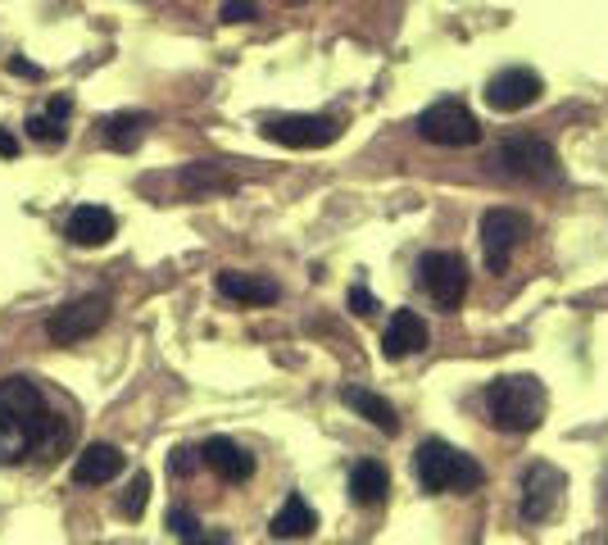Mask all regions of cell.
I'll list each match as a JSON object with an SVG mask.
<instances>
[{
	"instance_id": "6da1fadb",
	"label": "cell",
	"mask_w": 608,
	"mask_h": 545,
	"mask_svg": "<svg viewBox=\"0 0 608 545\" xmlns=\"http://www.w3.org/2000/svg\"><path fill=\"white\" fill-rule=\"evenodd\" d=\"M65 437H69V422L46 409L37 382L27 378L0 382V464L14 468L27 454L55 450Z\"/></svg>"
},
{
	"instance_id": "7a4b0ae2",
	"label": "cell",
	"mask_w": 608,
	"mask_h": 545,
	"mask_svg": "<svg viewBox=\"0 0 608 545\" xmlns=\"http://www.w3.org/2000/svg\"><path fill=\"white\" fill-rule=\"evenodd\" d=\"M413 477H418V487L428 491V496H468L481 487V464L472 460V454H464L459 445H449V441H422L418 454H413Z\"/></svg>"
},
{
	"instance_id": "3957f363",
	"label": "cell",
	"mask_w": 608,
	"mask_h": 545,
	"mask_svg": "<svg viewBox=\"0 0 608 545\" xmlns=\"http://www.w3.org/2000/svg\"><path fill=\"white\" fill-rule=\"evenodd\" d=\"M545 386L536 378H500L486 386V409H491L495 418V428L500 432H536L540 428V418H545Z\"/></svg>"
},
{
	"instance_id": "277c9868",
	"label": "cell",
	"mask_w": 608,
	"mask_h": 545,
	"mask_svg": "<svg viewBox=\"0 0 608 545\" xmlns=\"http://www.w3.org/2000/svg\"><path fill=\"white\" fill-rule=\"evenodd\" d=\"M418 137L432 141V146H449V150H468L481 141V124L477 114L464 105V101H436L418 114Z\"/></svg>"
},
{
	"instance_id": "5b68a950",
	"label": "cell",
	"mask_w": 608,
	"mask_h": 545,
	"mask_svg": "<svg viewBox=\"0 0 608 545\" xmlns=\"http://www.w3.org/2000/svg\"><path fill=\"white\" fill-rule=\"evenodd\" d=\"M531 232V219L523 209H486L481 223H477V236H481V255H486V272H504L513 251L527 241Z\"/></svg>"
},
{
	"instance_id": "8992f818",
	"label": "cell",
	"mask_w": 608,
	"mask_h": 545,
	"mask_svg": "<svg viewBox=\"0 0 608 545\" xmlns=\"http://www.w3.org/2000/svg\"><path fill=\"white\" fill-rule=\"evenodd\" d=\"M418 278H422L428 295L436 300L445 314L464 305V295H468V264H464L459 251H428V255L418 259Z\"/></svg>"
},
{
	"instance_id": "52a82bcc",
	"label": "cell",
	"mask_w": 608,
	"mask_h": 545,
	"mask_svg": "<svg viewBox=\"0 0 608 545\" xmlns=\"http://www.w3.org/2000/svg\"><path fill=\"white\" fill-rule=\"evenodd\" d=\"M109 323V295L105 291H91L82 300H73V305L55 310L50 323H46V337L55 346H73L82 337H96V332Z\"/></svg>"
},
{
	"instance_id": "ba28073f",
	"label": "cell",
	"mask_w": 608,
	"mask_h": 545,
	"mask_svg": "<svg viewBox=\"0 0 608 545\" xmlns=\"http://www.w3.org/2000/svg\"><path fill=\"white\" fill-rule=\"evenodd\" d=\"M264 137L287 150H323L341 137V128H337V118H327V114H278L264 124Z\"/></svg>"
},
{
	"instance_id": "9c48e42d",
	"label": "cell",
	"mask_w": 608,
	"mask_h": 545,
	"mask_svg": "<svg viewBox=\"0 0 608 545\" xmlns=\"http://www.w3.org/2000/svg\"><path fill=\"white\" fill-rule=\"evenodd\" d=\"M500 164L513 173V177H523V182H554L559 177V155H554V146L545 141V137H508L500 146Z\"/></svg>"
},
{
	"instance_id": "30bf717a",
	"label": "cell",
	"mask_w": 608,
	"mask_h": 545,
	"mask_svg": "<svg viewBox=\"0 0 608 545\" xmlns=\"http://www.w3.org/2000/svg\"><path fill=\"white\" fill-rule=\"evenodd\" d=\"M540 91H545L540 73L513 65V69H500L491 82H486V105L500 109V114H518V109H527V105L540 101Z\"/></svg>"
},
{
	"instance_id": "8fae6325",
	"label": "cell",
	"mask_w": 608,
	"mask_h": 545,
	"mask_svg": "<svg viewBox=\"0 0 608 545\" xmlns=\"http://www.w3.org/2000/svg\"><path fill=\"white\" fill-rule=\"evenodd\" d=\"M568 477L554 464H531L523 473V523H545L563 500Z\"/></svg>"
},
{
	"instance_id": "7c38bea8",
	"label": "cell",
	"mask_w": 608,
	"mask_h": 545,
	"mask_svg": "<svg viewBox=\"0 0 608 545\" xmlns=\"http://www.w3.org/2000/svg\"><path fill=\"white\" fill-rule=\"evenodd\" d=\"M422 346H428V323H422L413 310H395L390 323H386V332H382V355L390 363H400V359L418 355Z\"/></svg>"
},
{
	"instance_id": "4fadbf2b",
	"label": "cell",
	"mask_w": 608,
	"mask_h": 545,
	"mask_svg": "<svg viewBox=\"0 0 608 545\" xmlns=\"http://www.w3.org/2000/svg\"><path fill=\"white\" fill-rule=\"evenodd\" d=\"M114 232H118V219L109 214L105 205H78L73 214H69V223H65V236L73 241V246H82V251L105 246Z\"/></svg>"
},
{
	"instance_id": "5bb4252c",
	"label": "cell",
	"mask_w": 608,
	"mask_h": 545,
	"mask_svg": "<svg viewBox=\"0 0 608 545\" xmlns=\"http://www.w3.org/2000/svg\"><path fill=\"white\" fill-rule=\"evenodd\" d=\"M200 464H209L223 482H250L255 477V454H246L232 437H209L200 445Z\"/></svg>"
},
{
	"instance_id": "9a60e30c",
	"label": "cell",
	"mask_w": 608,
	"mask_h": 545,
	"mask_svg": "<svg viewBox=\"0 0 608 545\" xmlns=\"http://www.w3.org/2000/svg\"><path fill=\"white\" fill-rule=\"evenodd\" d=\"M118 473H124V450L118 445H86L78 460H73V482L78 487H105V482H114Z\"/></svg>"
},
{
	"instance_id": "2e32d148",
	"label": "cell",
	"mask_w": 608,
	"mask_h": 545,
	"mask_svg": "<svg viewBox=\"0 0 608 545\" xmlns=\"http://www.w3.org/2000/svg\"><path fill=\"white\" fill-rule=\"evenodd\" d=\"M219 295L223 300H236V305H272V300L282 295L278 282H268V278H255V272H219Z\"/></svg>"
},
{
	"instance_id": "e0dca14e",
	"label": "cell",
	"mask_w": 608,
	"mask_h": 545,
	"mask_svg": "<svg viewBox=\"0 0 608 545\" xmlns=\"http://www.w3.org/2000/svg\"><path fill=\"white\" fill-rule=\"evenodd\" d=\"M341 405H350L359 418H369L373 428H382L386 437H400V414H395V405H390L386 396H377V391L346 386V391H341Z\"/></svg>"
},
{
	"instance_id": "ac0fdd59",
	"label": "cell",
	"mask_w": 608,
	"mask_h": 545,
	"mask_svg": "<svg viewBox=\"0 0 608 545\" xmlns=\"http://www.w3.org/2000/svg\"><path fill=\"white\" fill-rule=\"evenodd\" d=\"M268 532L278 536V541H304V536H314V532H318V513H314V505L304 500V496H291L278 513H272Z\"/></svg>"
},
{
	"instance_id": "d6986e66",
	"label": "cell",
	"mask_w": 608,
	"mask_h": 545,
	"mask_svg": "<svg viewBox=\"0 0 608 545\" xmlns=\"http://www.w3.org/2000/svg\"><path fill=\"white\" fill-rule=\"evenodd\" d=\"M386 491H390V473H386L382 460H359V464L350 468V500H354V505L373 509V505L386 500Z\"/></svg>"
},
{
	"instance_id": "ffe728a7",
	"label": "cell",
	"mask_w": 608,
	"mask_h": 545,
	"mask_svg": "<svg viewBox=\"0 0 608 545\" xmlns=\"http://www.w3.org/2000/svg\"><path fill=\"white\" fill-rule=\"evenodd\" d=\"M101 128H105L109 150H118V155H132V150L145 141L150 118H145V114H137V109H124V114H109Z\"/></svg>"
},
{
	"instance_id": "44dd1931",
	"label": "cell",
	"mask_w": 608,
	"mask_h": 545,
	"mask_svg": "<svg viewBox=\"0 0 608 545\" xmlns=\"http://www.w3.org/2000/svg\"><path fill=\"white\" fill-rule=\"evenodd\" d=\"M182 187L200 196V192H232L236 182L227 173H219L214 164H191V169H182Z\"/></svg>"
},
{
	"instance_id": "7402d4cb",
	"label": "cell",
	"mask_w": 608,
	"mask_h": 545,
	"mask_svg": "<svg viewBox=\"0 0 608 545\" xmlns=\"http://www.w3.org/2000/svg\"><path fill=\"white\" fill-rule=\"evenodd\" d=\"M145 505H150V473H137V477L128 482V491L118 496V513L137 523L141 513H145Z\"/></svg>"
},
{
	"instance_id": "603a6c76",
	"label": "cell",
	"mask_w": 608,
	"mask_h": 545,
	"mask_svg": "<svg viewBox=\"0 0 608 545\" xmlns=\"http://www.w3.org/2000/svg\"><path fill=\"white\" fill-rule=\"evenodd\" d=\"M27 137H33L37 146H65V124H59V118H50V114H33V118H27Z\"/></svg>"
},
{
	"instance_id": "cb8c5ba5",
	"label": "cell",
	"mask_w": 608,
	"mask_h": 545,
	"mask_svg": "<svg viewBox=\"0 0 608 545\" xmlns=\"http://www.w3.org/2000/svg\"><path fill=\"white\" fill-rule=\"evenodd\" d=\"M168 536H177V541H204V532H200V519L191 509H168Z\"/></svg>"
},
{
	"instance_id": "d4e9b609",
	"label": "cell",
	"mask_w": 608,
	"mask_h": 545,
	"mask_svg": "<svg viewBox=\"0 0 608 545\" xmlns=\"http://www.w3.org/2000/svg\"><path fill=\"white\" fill-rule=\"evenodd\" d=\"M200 468V450H191V445H177L173 454H168V473L173 477H191Z\"/></svg>"
},
{
	"instance_id": "484cf974",
	"label": "cell",
	"mask_w": 608,
	"mask_h": 545,
	"mask_svg": "<svg viewBox=\"0 0 608 545\" xmlns=\"http://www.w3.org/2000/svg\"><path fill=\"white\" fill-rule=\"evenodd\" d=\"M350 314H354V318H373V314H377V295L363 287V282L350 287Z\"/></svg>"
},
{
	"instance_id": "4316f807",
	"label": "cell",
	"mask_w": 608,
	"mask_h": 545,
	"mask_svg": "<svg viewBox=\"0 0 608 545\" xmlns=\"http://www.w3.org/2000/svg\"><path fill=\"white\" fill-rule=\"evenodd\" d=\"M219 19L223 23H250V19H259V5H255V0H223Z\"/></svg>"
},
{
	"instance_id": "83f0119b",
	"label": "cell",
	"mask_w": 608,
	"mask_h": 545,
	"mask_svg": "<svg viewBox=\"0 0 608 545\" xmlns=\"http://www.w3.org/2000/svg\"><path fill=\"white\" fill-rule=\"evenodd\" d=\"M10 69H14V73H19V78H33V82H42V78H46V73H42V69H37V65H27V59H19V55H14V59H10Z\"/></svg>"
},
{
	"instance_id": "f1b7e54d",
	"label": "cell",
	"mask_w": 608,
	"mask_h": 545,
	"mask_svg": "<svg viewBox=\"0 0 608 545\" xmlns=\"http://www.w3.org/2000/svg\"><path fill=\"white\" fill-rule=\"evenodd\" d=\"M69 109H73V101H69V96H55L46 114H50V118H59V124H65V118H69Z\"/></svg>"
},
{
	"instance_id": "f546056e",
	"label": "cell",
	"mask_w": 608,
	"mask_h": 545,
	"mask_svg": "<svg viewBox=\"0 0 608 545\" xmlns=\"http://www.w3.org/2000/svg\"><path fill=\"white\" fill-rule=\"evenodd\" d=\"M0 155H5V160H14V155H19V141H14L5 128H0Z\"/></svg>"
},
{
	"instance_id": "4dcf8cb0",
	"label": "cell",
	"mask_w": 608,
	"mask_h": 545,
	"mask_svg": "<svg viewBox=\"0 0 608 545\" xmlns=\"http://www.w3.org/2000/svg\"><path fill=\"white\" fill-rule=\"evenodd\" d=\"M291 5H300V0H291Z\"/></svg>"
}]
</instances>
